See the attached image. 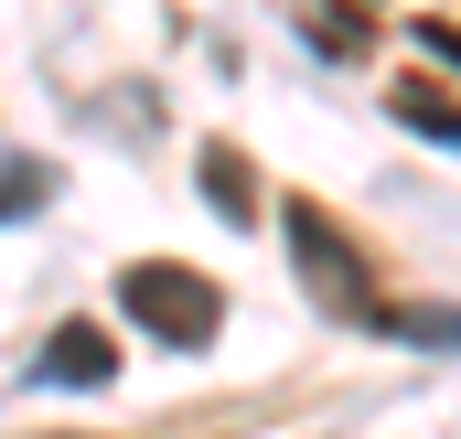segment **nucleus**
Instances as JSON below:
<instances>
[{"label":"nucleus","mask_w":461,"mask_h":439,"mask_svg":"<svg viewBox=\"0 0 461 439\" xmlns=\"http://www.w3.org/2000/svg\"><path fill=\"white\" fill-rule=\"evenodd\" d=\"M375 332H397V343H451V354H461V311H451V300H386Z\"/></svg>","instance_id":"nucleus-6"},{"label":"nucleus","mask_w":461,"mask_h":439,"mask_svg":"<svg viewBox=\"0 0 461 439\" xmlns=\"http://www.w3.org/2000/svg\"><path fill=\"white\" fill-rule=\"evenodd\" d=\"M194 183H204V204H215L226 225L258 215V172H247V150H236V139H204V150H194Z\"/></svg>","instance_id":"nucleus-4"},{"label":"nucleus","mask_w":461,"mask_h":439,"mask_svg":"<svg viewBox=\"0 0 461 439\" xmlns=\"http://www.w3.org/2000/svg\"><path fill=\"white\" fill-rule=\"evenodd\" d=\"M118 311L150 332V343H172V354H204L226 332V290L204 268H183V257H129L118 268Z\"/></svg>","instance_id":"nucleus-1"},{"label":"nucleus","mask_w":461,"mask_h":439,"mask_svg":"<svg viewBox=\"0 0 461 439\" xmlns=\"http://www.w3.org/2000/svg\"><path fill=\"white\" fill-rule=\"evenodd\" d=\"M279 236H290V257H301V290H312L333 322H375V311H386V300H375V279H365V257H354V236L322 215L312 193H301V204H279Z\"/></svg>","instance_id":"nucleus-2"},{"label":"nucleus","mask_w":461,"mask_h":439,"mask_svg":"<svg viewBox=\"0 0 461 439\" xmlns=\"http://www.w3.org/2000/svg\"><path fill=\"white\" fill-rule=\"evenodd\" d=\"M43 183H54L43 161H11V183H0V215H32V204H43Z\"/></svg>","instance_id":"nucleus-7"},{"label":"nucleus","mask_w":461,"mask_h":439,"mask_svg":"<svg viewBox=\"0 0 461 439\" xmlns=\"http://www.w3.org/2000/svg\"><path fill=\"white\" fill-rule=\"evenodd\" d=\"M108 375H118V343L97 322H54L43 354H32V386H76V397H97Z\"/></svg>","instance_id":"nucleus-3"},{"label":"nucleus","mask_w":461,"mask_h":439,"mask_svg":"<svg viewBox=\"0 0 461 439\" xmlns=\"http://www.w3.org/2000/svg\"><path fill=\"white\" fill-rule=\"evenodd\" d=\"M354 11H365V0H354Z\"/></svg>","instance_id":"nucleus-8"},{"label":"nucleus","mask_w":461,"mask_h":439,"mask_svg":"<svg viewBox=\"0 0 461 439\" xmlns=\"http://www.w3.org/2000/svg\"><path fill=\"white\" fill-rule=\"evenodd\" d=\"M386 118H397L408 139H440V150H461V97H440V86H397V97H386Z\"/></svg>","instance_id":"nucleus-5"}]
</instances>
